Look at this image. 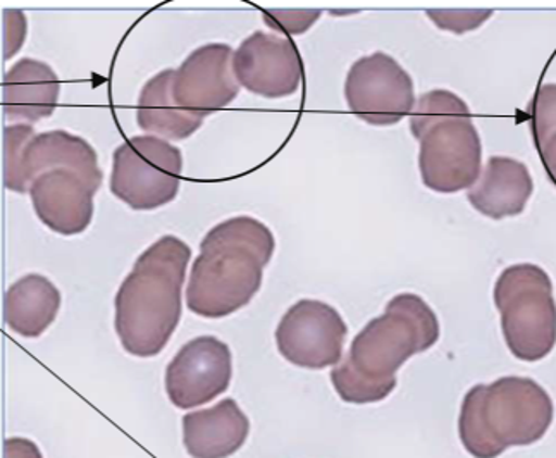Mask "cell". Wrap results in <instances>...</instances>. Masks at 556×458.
Returning <instances> with one entry per match:
<instances>
[{"instance_id":"obj_7","label":"cell","mask_w":556,"mask_h":458,"mask_svg":"<svg viewBox=\"0 0 556 458\" xmlns=\"http://www.w3.org/2000/svg\"><path fill=\"white\" fill-rule=\"evenodd\" d=\"M184 175V152L154 135L121 143L113 154L109 188L134 211H155L175 201Z\"/></svg>"},{"instance_id":"obj_8","label":"cell","mask_w":556,"mask_h":458,"mask_svg":"<svg viewBox=\"0 0 556 458\" xmlns=\"http://www.w3.org/2000/svg\"><path fill=\"white\" fill-rule=\"evenodd\" d=\"M350 113L372 126H393L416 109V87L396 59L374 52L350 67L345 81Z\"/></svg>"},{"instance_id":"obj_1","label":"cell","mask_w":556,"mask_h":458,"mask_svg":"<svg viewBox=\"0 0 556 458\" xmlns=\"http://www.w3.org/2000/svg\"><path fill=\"white\" fill-rule=\"evenodd\" d=\"M440 340V321L428 302L400 293L387 310L353 338L349 357L332 367L331 383L346 404L384 400L396 387V372L414 355Z\"/></svg>"},{"instance_id":"obj_10","label":"cell","mask_w":556,"mask_h":458,"mask_svg":"<svg viewBox=\"0 0 556 458\" xmlns=\"http://www.w3.org/2000/svg\"><path fill=\"white\" fill-rule=\"evenodd\" d=\"M229 346L216 336L193 338L179 348L166 369V392L175 407H200L223 395L231 383Z\"/></svg>"},{"instance_id":"obj_6","label":"cell","mask_w":556,"mask_h":458,"mask_svg":"<svg viewBox=\"0 0 556 458\" xmlns=\"http://www.w3.org/2000/svg\"><path fill=\"white\" fill-rule=\"evenodd\" d=\"M508 351L522 362H540L556 345V301L548 272L535 264H515L494 284Z\"/></svg>"},{"instance_id":"obj_2","label":"cell","mask_w":556,"mask_h":458,"mask_svg":"<svg viewBox=\"0 0 556 458\" xmlns=\"http://www.w3.org/2000/svg\"><path fill=\"white\" fill-rule=\"evenodd\" d=\"M191 249L166 234L137 258L116 293L114 328L135 357H155L166 348L184 313V287Z\"/></svg>"},{"instance_id":"obj_20","label":"cell","mask_w":556,"mask_h":458,"mask_svg":"<svg viewBox=\"0 0 556 458\" xmlns=\"http://www.w3.org/2000/svg\"><path fill=\"white\" fill-rule=\"evenodd\" d=\"M531 133L549 179L556 185V84L541 85L528 107Z\"/></svg>"},{"instance_id":"obj_5","label":"cell","mask_w":556,"mask_h":458,"mask_svg":"<svg viewBox=\"0 0 556 458\" xmlns=\"http://www.w3.org/2000/svg\"><path fill=\"white\" fill-rule=\"evenodd\" d=\"M410 131L419 140L422 183L438 193H457L481 178L482 145L469 105L448 90L417 101Z\"/></svg>"},{"instance_id":"obj_13","label":"cell","mask_w":556,"mask_h":458,"mask_svg":"<svg viewBox=\"0 0 556 458\" xmlns=\"http://www.w3.org/2000/svg\"><path fill=\"white\" fill-rule=\"evenodd\" d=\"M29 196L38 219L63 237L84 233L93 219V190L73 169H49L29 185Z\"/></svg>"},{"instance_id":"obj_25","label":"cell","mask_w":556,"mask_h":458,"mask_svg":"<svg viewBox=\"0 0 556 458\" xmlns=\"http://www.w3.org/2000/svg\"><path fill=\"white\" fill-rule=\"evenodd\" d=\"M4 458H43V455L26 437H9L4 443Z\"/></svg>"},{"instance_id":"obj_4","label":"cell","mask_w":556,"mask_h":458,"mask_svg":"<svg viewBox=\"0 0 556 458\" xmlns=\"http://www.w3.org/2000/svg\"><path fill=\"white\" fill-rule=\"evenodd\" d=\"M553 417L555 405L541 384L505 376L470 387L462 402L458 434L473 458H498L511 446L543 440Z\"/></svg>"},{"instance_id":"obj_24","label":"cell","mask_w":556,"mask_h":458,"mask_svg":"<svg viewBox=\"0 0 556 458\" xmlns=\"http://www.w3.org/2000/svg\"><path fill=\"white\" fill-rule=\"evenodd\" d=\"M4 59H13L26 40V16L20 9H4Z\"/></svg>"},{"instance_id":"obj_11","label":"cell","mask_w":556,"mask_h":458,"mask_svg":"<svg viewBox=\"0 0 556 458\" xmlns=\"http://www.w3.org/2000/svg\"><path fill=\"white\" fill-rule=\"evenodd\" d=\"M232 73L249 92L264 99H285L300 90L302 58L290 38L255 31L232 54Z\"/></svg>"},{"instance_id":"obj_22","label":"cell","mask_w":556,"mask_h":458,"mask_svg":"<svg viewBox=\"0 0 556 458\" xmlns=\"http://www.w3.org/2000/svg\"><path fill=\"white\" fill-rule=\"evenodd\" d=\"M429 20L444 31L467 34L486 23L493 11L491 9H429Z\"/></svg>"},{"instance_id":"obj_16","label":"cell","mask_w":556,"mask_h":458,"mask_svg":"<svg viewBox=\"0 0 556 458\" xmlns=\"http://www.w3.org/2000/svg\"><path fill=\"white\" fill-rule=\"evenodd\" d=\"M4 111L8 122L37 123L58 107L61 81L49 64L23 58L4 75Z\"/></svg>"},{"instance_id":"obj_23","label":"cell","mask_w":556,"mask_h":458,"mask_svg":"<svg viewBox=\"0 0 556 458\" xmlns=\"http://www.w3.org/2000/svg\"><path fill=\"white\" fill-rule=\"evenodd\" d=\"M320 9H267L264 22L279 34L303 35L319 20Z\"/></svg>"},{"instance_id":"obj_18","label":"cell","mask_w":556,"mask_h":458,"mask_svg":"<svg viewBox=\"0 0 556 458\" xmlns=\"http://www.w3.org/2000/svg\"><path fill=\"white\" fill-rule=\"evenodd\" d=\"M63 304L61 292L42 275H26L9 287L4 296V322L23 338L42 336Z\"/></svg>"},{"instance_id":"obj_14","label":"cell","mask_w":556,"mask_h":458,"mask_svg":"<svg viewBox=\"0 0 556 458\" xmlns=\"http://www.w3.org/2000/svg\"><path fill=\"white\" fill-rule=\"evenodd\" d=\"M58 167L79 173L96 192L104 179L99 155L85 138L64 129L35 135L22 154V179L26 190L29 192V185L38 175Z\"/></svg>"},{"instance_id":"obj_12","label":"cell","mask_w":556,"mask_h":458,"mask_svg":"<svg viewBox=\"0 0 556 458\" xmlns=\"http://www.w3.org/2000/svg\"><path fill=\"white\" fill-rule=\"evenodd\" d=\"M232 54L226 43H207L191 52L175 69L170 85L178 107L204 119L228 107L241 88L232 73Z\"/></svg>"},{"instance_id":"obj_15","label":"cell","mask_w":556,"mask_h":458,"mask_svg":"<svg viewBox=\"0 0 556 458\" xmlns=\"http://www.w3.org/2000/svg\"><path fill=\"white\" fill-rule=\"evenodd\" d=\"M249 434V417L232 398L184 417L185 448L193 458L231 457Z\"/></svg>"},{"instance_id":"obj_21","label":"cell","mask_w":556,"mask_h":458,"mask_svg":"<svg viewBox=\"0 0 556 458\" xmlns=\"http://www.w3.org/2000/svg\"><path fill=\"white\" fill-rule=\"evenodd\" d=\"M34 137V126L25 123L4 128V185L11 192H28L22 179V154Z\"/></svg>"},{"instance_id":"obj_3","label":"cell","mask_w":556,"mask_h":458,"mask_svg":"<svg viewBox=\"0 0 556 458\" xmlns=\"http://www.w3.org/2000/svg\"><path fill=\"white\" fill-rule=\"evenodd\" d=\"M275 249V234L255 217H231L214 226L191 266L188 308L205 319H223L247 307L261 290Z\"/></svg>"},{"instance_id":"obj_9","label":"cell","mask_w":556,"mask_h":458,"mask_svg":"<svg viewBox=\"0 0 556 458\" xmlns=\"http://www.w3.org/2000/svg\"><path fill=\"white\" fill-rule=\"evenodd\" d=\"M346 336L349 326L337 308L305 298L282 316L276 330V345L288 362L319 371L341 362Z\"/></svg>"},{"instance_id":"obj_17","label":"cell","mask_w":556,"mask_h":458,"mask_svg":"<svg viewBox=\"0 0 556 458\" xmlns=\"http://www.w3.org/2000/svg\"><path fill=\"white\" fill-rule=\"evenodd\" d=\"M532 192L534 183L526 164L517 158L493 155L467 199L482 216L505 219L522 214Z\"/></svg>"},{"instance_id":"obj_19","label":"cell","mask_w":556,"mask_h":458,"mask_svg":"<svg viewBox=\"0 0 556 458\" xmlns=\"http://www.w3.org/2000/svg\"><path fill=\"white\" fill-rule=\"evenodd\" d=\"M175 69H164L150 78L137 104V123L147 133H155L167 140H187L204 125V117L187 113L178 107L170 96Z\"/></svg>"}]
</instances>
